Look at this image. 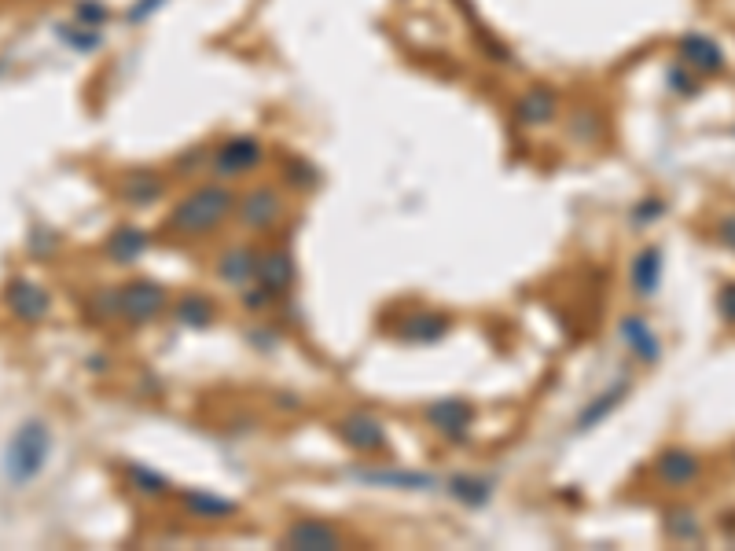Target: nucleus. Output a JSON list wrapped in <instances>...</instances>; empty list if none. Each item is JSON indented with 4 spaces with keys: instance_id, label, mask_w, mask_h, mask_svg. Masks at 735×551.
<instances>
[{
    "instance_id": "1",
    "label": "nucleus",
    "mask_w": 735,
    "mask_h": 551,
    "mask_svg": "<svg viewBox=\"0 0 735 551\" xmlns=\"http://www.w3.org/2000/svg\"><path fill=\"white\" fill-rule=\"evenodd\" d=\"M48 449H52V438H48V427L41 423H23L15 430L12 445H8V456H4V471L15 485L30 482L41 474V467L48 463Z\"/></svg>"
},
{
    "instance_id": "2",
    "label": "nucleus",
    "mask_w": 735,
    "mask_h": 551,
    "mask_svg": "<svg viewBox=\"0 0 735 551\" xmlns=\"http://www.w3.org/2000/svg\"><path fill=\"white\" fill-rule=\"evenodd\" d=\"M232 210V195L225 188H203L195 192L192 199H184L177 210H173L170 225L173 232H184V236H206L221 225V217Z\"/></svg>"
},
{
    "instance_id": "3",
    "label": "nucleus",
    "mask_w": 735,
    "mask_h": 551,
    "mask_svg": "<svg viewBox=\"0 0 735 551\" xmlns=\"http://www.w3.org/2000/svg\"><path fill=\"white\" fill-rule=\"evenodd\" d=\"M214 162H217V173H225V177L247 173V169H254L261 162V144L254 136H236V140L221 144Z\"/></svg>"
},
{
    "instance_id": "4",
    "label": "nucleus",
    "mask_w": 735,
    "mask_h": 551,
    "mask_svg": "<svg viewBox=\"0 0 735 551\" xmlns=\"http://www.w3.org/2000/svg\"><path fill=\"white\" fill-rule=\"evenodd\" d=\"M8 305H12L15 313L23 316V320H41L48 313V294L34 283H12V291H8Z\"/></svg>"
},
{
    "instance_id": "5",
    "label": "nucleus",
    "mask_w": 735,
    "mask_h": 551,
    "mask_svg": "<svg viewBox=\"0 0 735 551\" xmlns=\"http://www.w3.org/2000/svg\"><path fill=\"white\" fill-rule=\"evenodd\" d=\"M125 309H129V316H136V320L155 316L162 309L159 287H155V283H133V287L125 291Z\"/></svg>"
},
{
    "instance_id": "6",
    "label": "nucleus",
    "mask_w": 735,
    "mask_h": 551,
    "mask_svg": "<svg viewBox=\"0 0 735 551\" xmlns=\"http://www.w3.org/2000/svg\"><path fill=\"white\" fill-rule=\"evenodd\" d=\"M658 474H662L669 485H688L691 478L699 474V460H695L691 452L673 449V452H666V456H662V463H658Z\"/></svg>"
},
{
    "instance_id": "7",
    "label": "nucleus",
    "mask_w": 735,
    "mask_h": 551,
    "mask_svg": "<svg viewBox=\"0 0 735 551\" xmlns=\"http://www.w3.org/2000/svg\"><path fill=\"white\" fill-rule=\"evenodd\" d=\"M684 59H688L695 70H706V74H713V70H721V48L713 45V41H706V37H684Z\"/></svg>"
},
{
    "instance_id": "8",
    "label": "nucleus",
    "mask_w": 735,
    "mask_h": 551,
    "mask_svg": "<svg viewBox=\"0 0 735 551\" xmlns=\"http://www.w3.org/2000/svg\"><path fill=\"white\" fill-rule=\"evenodd\" d=\"M658 276H662V250H644L640 258L633 261V283L640 294H651L658 287Z\"/></svg>"
},
{
    "instance_id": "9",
    "label": "nucleus",
    "mask_w": 735,
    "mask_h": 551,
    "mask_svg": "<svg viewBox=\"0 0 735 551\" xmlns=\"http://www.w3.org/2000/svg\"><path fill=\"white\" fill-rule=\"evenodd\" d=\"M276 214H280V199H276L269 188L254 192L247 199V206H243V221H247V225H254V228H265Z\"/></svg>"
},
{
    "instance_id": "10",
    "label": "nucleus",
    "mask_w": 735,
    "mask_h": 551,
    "mask_svg": "<svg viewBox=\"0 0 735 551\" xmlns=\"http://www.w3.org/2000/svg\"><path fill=\"white\" fill-rule=\"evenodd\" d=\"M622 331L629 335V346H633L644 360L658 357V342H655V335H651V327H647L644 320H625Z\"/></svg>"
},
{
    "instance_id": "11",
    "label": "nucleus",
    "mask_w": 735,
    "mask_h": 551,
    "mask_svg": "<svg viewBox=\"0 0 735 551\" xmlns=\"http://www.w3.org/2000/svg\"><path fill=\"white\" fill-rule=\"evenodd\" d=\"M555 114V96L552 92H530L526 100L519 103V118H526V122H544V118H552Z\"/></svg>"
},
{
    "instance_id": "12",
    "label": "nucleus",
    "mask_w": 735,
    "mask_h": 551,
    "mask_svg": "<svg viewBox=\"0 0 735 551\" xmlns=\"http://www.w3.org/2000/svg\"><path fill=\"white\" fill-rule=\"evenodd\" d=\"M140 250H144V236H140V232H129V228H125V232H118V236L111 239L114 261H129V258H136Z\"/></svg>"
},
{
    "instance_id": "13",
    "label": "nucleus",
    "mask_w": 735,
    "mask_h": 551,
    "mask_svg": "<svg viewBox=\"0 0 735 551\" xmlns=\"http://www.w3.org/2000/svg\"><path fill=\"white\" fill-rule=\"evenodd\" d=\"M125 192H129V195L136 192V203H151V199L162 192V184H159V177H151V173H136L133 184H129Z\"/></svg>"
},
{
    "instance_id": "14",
    "label": "nucleus",
    "mask_w": 735,
    "mask_h": 551,
    "mask_svg": "<svg viewBox=\"0 0 735 551\" xmlns=\"http://www.w3.org/2000/svg\"><path fill=\"white\" fill-rule=\"evenodd\" d=\"M721 313L728 324H735V283H728L721 291Z\"/></svg>"
},
{
    "instance_id": "15",
    "label": "nucleus",
    "mask_w": 735,
    "mask_h": 551,
    "mask_svg": "<svg viewBox=\"0 0 735 551\" xmlns=\"http://www.w3.org/2000/svg\"><path fill=\"white\" fill-rule=\"evenodd\" d=\"M721 243H728V247L735 250V217H728L721 225Z\"/></svg>"
}]
</instances>
